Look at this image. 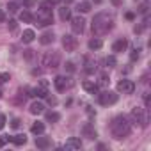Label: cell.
<instances>
[{
	"instance_id": "cell-1",
	"label": "cell",
	"mask_w": 151,
	"mask_h": 151,
	"mask_svg": "<svg viewBox=\"0 0 151 151\" xmlns=\"http://www.w3.org/2000/svg\"><path fill=\"white\" fill-rule=\"evenodd\" d=\"M112 27H114V18L109 13H100L93 20V34L96 36H105Z\"/></svg>"
},
{
	"instance_id": "cell-2",
	"label": "cell",
	"mask_w": 151,
	"mask_h": 151,
	"mask_svg": "<svg viewBox=\"0 0 151 151\" xmlns=\"http://www.w3.org/2000/svg\"><path fill=\"white\" fill-rule=\"evenodd\" d=\"M110 132H112L114 139H124L126 135H130L132 126H130V123H128V119L124 116H117L110 123Z\"/></svg>"
},
{
	"instance_id": "cell-3",
	"label": "cell",
	"mask_w": 151,
	"mask_h": 151,
	"mask_svg": "<svg viewBox=\"0 0 151 151\" xmlns=\"http://www.w3.org/2000/svg\"><path fill=\"white\" fill-rule=\"evenodd\" d=\"M41 62H43V66H46V68H59V64H60V53L59 52H46L45 55H43V59H41Z\"/></svg>"
},
{
	"instance_id": "cell-4",
	"label": "cell",
	"mask_w": 151,
	"mask_h": 151,
	"mask_svg": "<svg viewBox=\"0 0 151 151\" xmlns=\"http://www.w3.org/2000/svg\"><path fill=\"white\" fill-rule=\"evenodd\" d=\"M132 119L135 121V123H139L140 126H147V116H146V110L144 109H140V107H135V109H132Z\"/></svg>"
},
{
	"instance_id": "cell-5",
	"label": "cell",
	"mask_w": 151,
	"mask_h": 151,
	"mask_svg": "<svg viewBox=\"0 0 151 151\" xmlns=\"http://www.w3.org/2000/svg\"><path fill=\"white\" fill-rule=\"evenodd\" d=\"M117 98H119V96H117L116 93H112V91H105V93L100 94V103L105 105V107H107V105H114V103L117 101Z\"/></svg>"
},
{
	"instance_id": "cell-6",
	"label": "cell",
	"mask_w": 151,
	"mask_h": 151,
	"mask_svg": "<svg viewBox=\"0 0 151 151\" xmlns=\"http://www.w3.org/2000/svg\"><path fill=\"white\" fill-rule=\"evenodd\" d=\"M84 27H86V20L80 14L75 16V18H71V29H73L75 34H82L84 32Z\"/></svg>"
},
{
	"instance_id": "cell-7",
	"label": "cell",
	"mask_w": 151,
	"mask_h": 151,
	"mask_svg": "<svg viewBox=\"0 0 151 151\" xmlns=\"http://www.w3.org/2000/svg\"><path fill=\"white\" fill-rule=\"evenodd\" d=\"M62 46L66 48V52H73L77 48V37H73L71 34H64L62 36Z\"/></svg>"
},
{
	"instance_id": "cell-8",
	"label": "cell",
	"mask_w": 151,
	"mask_h": 151,
	"mask_svg": "<svg viewBox=\"0 0 151 151\" xmlns=\"http://www.w3.org/2000/svg\"><path fill=\"white\" fill-rule=\"evenodd\" d=\"M117 91L123 93V94H132V93L135 91V84H133L132 80H121V82L117 84Z\"/></svg>"
},
{
	"instance_id": "cell-9",
	"label": "cell",
	"mask_w": 151,
	"mask_h": 151,
	"mask_svg": "<svg viewBox=\"0 0 151 151\" xmlns=\"http://www.w3.org/2000/svg\"><path fill=\"white\" fill-rule=\"evenodd\" d=\"M36 25L37 27H46V25H52L53 23V18H52V13H46V11H43V16H37L36 18Z\"/></svg>"
},
{
	"instance_id": "cell-10",
	"label": "cell",
	"mask_w": 151,
	"mask_h": 151,
	"mask_svg": "<svg viewBox=\"0 0 151 151\" xmlns=\"http://www.w3.org/2000/svg\"><path fill=\"white\" fill-rule=\"evenodd\" d=\"M80 147H82V142H80V139H77V137L68 139L66 144H64V149H68V151H75V149H80Z\"/></svg>"
},
{
	"instance_id": "cell-11",
	"label": "cell",
	"mask_w": 151,
	"mask_h": 151,
	"mask_svg": "<svg viewBox=\"0 0 151 151\" xmlns=\"http://www.w3.org/2000/svg\"><path fill=\"white\" fill-rule=\"evenodd\" d=\"M27 93H29V96H36V98H46L48 96V89L45 86H39L36 89H27Z\"/></svg>"
},
{
	"instance_id": "cell-12",
	"label": "cell",
	"mask_w": 151,
	"mask_h": 151,
	"mask_svg": "<svg viewBox=\"0 0 151 151\" xmlns=\"http://www.w3.org/2000/svg\"><path fill=\"white\" fill-rule=\"evenodd\" d=\"M53 84H55V89L57 91H66L68 87H69V82H68V78L66 77H55V80H53Z\"/></svg>"
},
{
	"instance_id": "cell-13",
	"label": "cell",
	"mask_w": 151,
	"mask_h": 151,
	"mask_svg": "<svg viewBox=\"0 0 151 151\" xmlns=\"http://www.w3.org/2000/svg\"><path fill=\"white\" fill-rule=\"evenodd\" d=\"M82 135L87 137V139H96V137H98V133H96V130H94V126H93L91 123H86V124H84Z\"/></svg>"
},
{
	"instance_id": "cell-14",
	"label": "cell",
	"mask_w": 151,
	"mask_h": 151,
	"mask_svg": "<svg viewBox=\"0 0 151 151\" xmlns=\"http://www.w3.org/2000/svg\"><path fill=\"white\" fill-rule=\"evenodd\" d=\"M86 73L87 75H94L96 73V69H98V66H96V60H93V59H89V57H86Z\"/></svg>"
},
{
	"instance_id": "cell-15",
	"label": "cell",
	"mask_w": 151,
	"mask_h": 151,
	"mask_svg": "<svg viewBox=\"0 0 151 151\" xmlns=\"http://www.w3.org/2000/svg\"><path fill=\"white\" fill-rule=\"evenodd\" d=\"M36 146L39 149H46L52 146V139L50 137H36Z\"/></svg>"
},
{
	"instance_id": "cell-16",
	"label": "cell",
	"mask_w": 151,
	"mask_h": 151,
	"mask_svg": "<svg viewBox=\"0 0 151 151\" xmlns=\"http://www.w3.org/2000/svg\"><path fill=\"white\" fill-rule=\"evenodd\" d=\"M126 48H128V41H126V39H117V41L112 45V50L117 52V53H119V52H124Z\"/></svg>"
},
{
	"instance_id": "cell-17",
	"label": "cell",
	"mask_w": 151,
	"mask_h": 151,
	"mask_svg": "<svg viewBox=\"0 0 151 151\" xmlns=\"http://www.w3.org/2000/svg\"><path fill=\"white\" fill-rule=\"evenodd\" d=\"M9 140H11L13 144H16V146H23V144L27 142V137H25V133H18V135L9 137Z\"/></svg>"
},
{
	"instance_id": "cell-18",
	"label": "cell",
	"mask_w": 151,
	"mask_h": 151,
	"mask_svg": "<svg viewBox=\"0 0 151 151\" xmlns=\"http://www.w3.org/2000/svg\"><path fill=\"white\" fill-rule=\"evenodd\" d=\"M34 37H36V34H34V30H30V29H27V30H23V34H22V41L23 43H32L34 41Z\"/></svg>"
},
{
	"instance_id": "cell-19",
	"label": "cell",
	"mask_w": 151,
	"mask_h": 151,
	"mask_svg": "<svg viewBox=\"0 0 151 151\" xmlns=\"http://www.w3.org/2000/svg\"><path fill=\"white\" fill-rule=\"evenodd\" d=\"M43 110H45V105H43L41 101H34V103L30 105V114H34V116L43 114Z\"/></svg>"
},
{
	"instance_id": "cell-20",
	"label": "cell",
	"mask_w": 151,
	"mask_h": 151,
	"mask_svg": "<svg viewBox=\"0 0 151 151\" xmlns=\"http://www.w3.org/2000/svg\"><path fill=\"white\" fill-rule=\"evenodd\" d=\"M53 39H55L53 32H45V34L39 37V43H41V45H50V43H53Z\"/></svg>"
},
{
	"instance_id": "cell-21",
	"label": "cell",
	"mask_w": 151,
	"mask_h": 151,
	"mask_svg": "<svg viewBox=\"0 0 151 151\" xmlns=\"http://www.w3.org/2000/svg\"><path fill=\"white\" fill-rule=\"evenodd\" d=\"M82 87H84L87 93H91V94H98V86L93 84V82H87V80H86V82L82 84Z\"/></svg>"
},
{
	"instance_id": "cell-22",
	"label": "cell",
	"mask_w": 151,
	"mask_h": 151,
	"mask_svg": "<svg viewBox=\"0 0 151 151\" xmlns=\"http://www.w3.org/2000/svg\"><path fill=\"white\" fill-rule=\"evenodd\" d=\"M59 16H60L62 22L69 20V18H71V9H68V7H60V9H59Z\"/></svg>"
},
{
	"instance_id": "cell-23",
	"label": "cell",
	"mask_w": 151,
	"mask_h": 151,
	"mask_svg": "<svg viewBox=\"0 0 151 151\" xmlns=\"http://www.w3.org/2000/svg\"><path fill=\"white\" fill-rule=\"evenodd\" d=\"M30 132H32V133H36V135H41V133L45 132V124L37 121V123H34V124H32V128H30Z\"/></svg>"
},
{
	"instance_id": "cell-24",
	"label": "cell",
	"mask_w": 151,
	"mask_h": 151,
	"mask_svg": "<svg viewBox=\"0 0 151 151\" xmlns=\"http://www.w3.org/2000/svg\"><path fill=\"white\" fill-rule=\"evenodd\" d=\"M46 121L48 123H57L59 119H60V114H57V112H46Z\"/></svg>"
},
{
	"instance_id": "cell-25",
	"label": "cell",
	"mask_w": 151,
	"mask_h": 151,
	"mask_svg": "<svg viewBox=\"0 0 151 151\" xmlns=\"http://www.w3.org/2000/svg\"><path fill=\"white\" fill-rule=\"evenodd\" d=\"M91 7H93V6H91L89 2H80L77 9H78V13H89V11H91Z\"/></svg>"
},
{
	"instance_id": "cell-26",
	"label": "cell",
	"mask_w": 151,
	"mask_h": 151,
	"mask_svg": "<svg viewBox=\"0 0 151 151\" xmlns=\"http://www.w3.org/2000/svg\"><path fill=\"white\" fill-rule=\"evenodd\" d=\"M101 45H103V43H101V39H98V37H94V39L89 41V48H91V50H98V48H101Z\"/></svg>"
},
{
	"instance_id": "cell-27",
	"label": "cell",
	"mask_w": 151,
	"mask_h": 151,
	"mask_svg": "<svg viewBox=\"0 0 151 151\" xmlns=\"http://www.w3.org/2000/svg\"><path fill=\"white\" fill-rule=\"evenodd\" d=\"M20 18H22V22H25V23H30V22L34 20L29 11H22V13H20Z\"/></svg>"
},
{
	"instance_id": "cell-28",
	"label": "cell",
	"mask_w": 151,
	"mask_h": 151,
	"mask_svg": "<svg viewBox=\"0 0 151 151\" xmlns=\"http://www.w3.org/2000/svg\"><path fill=\"white\" fill-rule=\"evenodd\" d=\"M105 64H107L109 68H114V66L117 64V60H116V57H114V55H109V57L105 59Z\"/></svg>"
},
{
	"instance_id": "cell-29",
	"label": "cell",
	"mask_w": 151,
	"mask_h": 151,
	"mask_svg": "<svg viewBox=\"0 0 151 151\" xmlns=\"http://www.w3.org/2000/svg\"><path fill=\"white\" fill-rule=\"evenodd\" d=\"M7 9H9V13H16L20 7H18V4H16V2H11V4L7 6Z\"/></svg>"
},
{
	"instance_id": "cell-30",
	"label": "cell",
	"mask_w": 151,
	"mask_h": 151,
	"mask_svg": "<svg viewBox=\"0 0 151 151\" xmlns=\"http://www.w3.org/2000/svg\"><path fill=\"white\" fill-rule=\"evenodd\" d=\"M11 126H13V128H20V126H22V121H20L18 117H14V119L11 121Z\"/></svg>"
},
{
	"instance_id": "cell-31",
	"label": "cell",
	"mask_w": 151,
	"mask_h": 151,
	"mask_svg": "<svg viewBox=\"0 0 151 151\" xmlns=\"http://www.w3.org/2000/svg\"><path fill=\"white\" fill-rule=\"evenodd\" d=\"M9 80V73H0V84H4Z\"/></svg>"
},
{
	"instance_id": "cell-32",
	"label": "cell",
	"mask_w": 151,
	"mask_h": 151,
	"mask_svg": "<svg viewBox=\"0 0 151 151\" xmlns=\"http://www.w3.org/2000/svg\"><path fill=\"white\" fill-rule=\"evenodd\" d=\"M130 59H132V60H137V59H139V48H135V50L130 53Z\"/></svg>"
},
{
	"instance_id": "cell-33",
	"label": "cell",
	"mask_w": 151,
	"mask_h": 151,
	"mask_svg": "<svg viewBox=\"0 0 151 151\" xmlns=\"http://www.w3.org/2000/svg\"><path fill=\"white\" fill-rule=\"evenodd\" d=\"M64 68H66V71H69V73H73V71H75V64H73V62H66V66H64Z\"/></svg>"
},
{
	"instance_id": "cell-34",
	"label": "cell",
	"mask_w": 151,
	"mask_h": 151,
	"mask_svg": "<svg viewBox=\"0 0 151 151\" xmlns=\"http://www.w3.org/2000/svg\"><path fill=\"white\" fill-rule=\"evenodd\" d=\"M144 103H146V107L149 109V105H151V100H149V93H144Z\"/></svg>"
},
{
	"instance_id": "cell-35",
	"label": "cell",
	"mask_w": 151,
	"mask_h": 151,
	"mask_svg": "<svg viewBox=\"0 0 151 151\" xmlns=\"http://www.w3.org/2000/svg\"><path fill=\"white\" fill-rule=\"evenodd\" d=\"M46 101H48L50 105H57V98H55V96H46Z\"/></svg>"
},
{
	"instance_id": "cell-36",
	"label": "cell",
	"mask_w": 151,
	"mask_h": 151,
	"mask_svg": "<svg viewBox=\"0 0 151 151\" xmlns=\"http://www.w3.org/2000/svg\"><path fill=\"white\" fill-rule=\"evenodd\" d=\"M7 25H9V29H11V30H13V32H14V30H16V27H18V25H16V22H14V20H9V23H7Z\"/></svg>"
},
{
	"instance_id": "cell-37",
	"label": "cell",
	"mask_w": 151,
	"mask_h": 151,
	"mask_svg": "<svg viewBox=\"0 0 151 151\" xmlns=\"http://www.w3.org/2000/svg\"><path fill=\"white\" fill-rule=\"evenodd\" d=\"M100 84H101V86H107V84H109V78H107V75H105V73L101 75V80H100Z\"/></svg>"
},
{
	"instance_id": "cell-38",
	"label": "cell",
	"mask_w": 151,
	"mask_h": 151,
	"mask_svg": "<svg viewBox=\"0 0 151 151\" xmlns=\"http://www.w3.org/2000/svg\"><path fill=\"white\" fill-rule=\"evenodd\" d=\"M6 126V116H2V114H0V130H2Z\"/></svg>"
},
{
	"instance_id": "cell-39",
	"label": "cell",
	"mask_w": 151,
	"mask_h": 151,
	"mask_svg": "<svg viewBox=\"0 0 151 151\" xmlns=\"http://www.w3.org/2000/svg\"><path fill=\"white\" fill-rule=\"evenodd\" d=\"M7 140H9V135H4L2 139H0V147H2V146H4V144L7 142Z\"/></svg>"
},
{
	"instance_id": "cell-40",
	"label": "cell",
	"mask_w": 151,
	"mask_h": 151,
	"mask_svg": "<svg viewBox=\"0 0 151 151\" xmlns=\"http://www.w3.org/2000/svg\"><path fill=\"white\" fill-rule=\"evenodd\" d=\"M139 13L146 14V13H147V6H146V4H142V6H140V9H139Z\"/></svg>"
},
{
	"instance_id": "cell-41",
	"label": "cell",
	"mask_w": 151,
	"mask_h": 151,
	"mask_svg": "<svg viewBox=\"0 0 151 151\" xmlns=\"http://www.w3.org/2000/svg\"><path fill=\"white\" fill-rule=\"evenodd\" d=\"M126 18H128V20H133V18H135V14H133V13H126Z\"/></svg>"
},
{
	"instance_id": "cell-42",
	"label": "cell",
	"mask_w": 151,
	"mask_h": 151,
	"mask_svg": "<svg viewBox=\"0 0 151 151\" xmlns=\"http://www.w3.org/2000/svg\"><path fill=\"white\" fill-rule=\"evenodd\" d=\"M25 55H27V59H30V57H32V50H27Z\"/></svg>"
},
{
	"instance_id": "cell-43",
	"label": "cell",
	"mask_w": 151,
	"mask_h": 151,
	"mask_svg": "<svg viewBox=\"0 0 151 151\" xmlns=\"http://www.w3.org/2000/svg\"><path fill=\"white\" fill-rule=\"evenodd\" d=\"M4 20H6V14H4L2 11H0V22H4Z\"/></svg>"
},
{
	"instance_id": "cell-44",
	"label": "cell",
	"mask_w": 151,
	"mask_h": 151,
	"mask_svg": "<svg viewBox=\"0 0 151 151\" xmlns=\"http://www.w3.org/2000/svg\"><path fill=\"white\" fill-rule=\"evenodd\" d=\"M112 2H114L116 6H119V2H121V0H112Z\"/></svg>"
},
{
	"instance_id": "cell-45",
	"label": "cell",
	"mask_w": 151,
	"mask_h": 151,
	"mask_svg": "<svg viewBox=\"0 0 151 151\" xmlns=\"http://www.w3.org/2000/svg\"><path fill=\"white\" fill-rule=\"evenodd\" d=\"M0 98H2V91H0Z\"/></svg>"
}]
</instances>
